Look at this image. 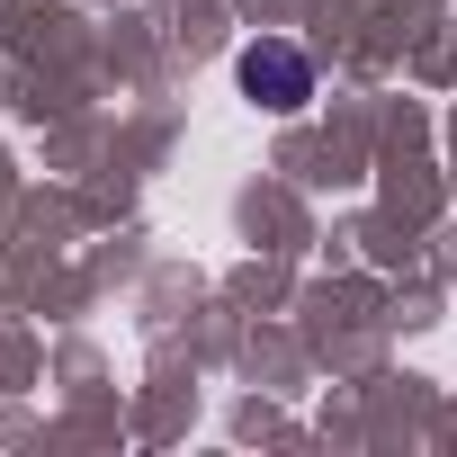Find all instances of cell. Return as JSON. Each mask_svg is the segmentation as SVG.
Wrapping results in <instances>:
<instances>
[{"label":"cell","mask_w":457,"mask_h":457,"mask_svg":"<svg viewBox=\"0 0 457 457\" xmlns=\"http://www.w3.org/2000/svg\"><path fill=\"white\" fill-rule=\"evenodd\" d=\"M243 90H252L261 108H278V117H296V108L314 99V63H305L296 46H278V37H261V46H243Z\"/></svg>","instance_id":"6da1fadb"}]
</instances>
